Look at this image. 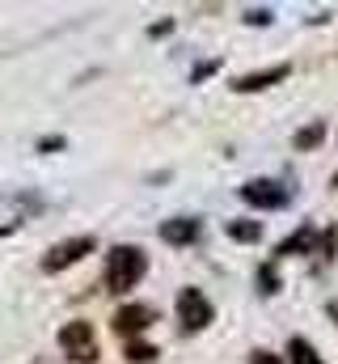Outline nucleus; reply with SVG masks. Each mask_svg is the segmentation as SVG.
Masks as SVG:
<instances>
[{
    "mask_svg": "<svg viewBox=\"0 0 338 364\" xmlns=\"http://www.w3.org/2000/svg\"><path fill=\"white\" fill-rule=\"evenodd\" d=\"M144 272H148V259H144L140 246H114L110 259H106V288L127 292V288H136L144 279Z\"/></svg>",
    "mask_w": 338,
    "mask_h": 364,
    "instance_id": "1",
    "label": "nucleus"
},
{
    "mask_svg": "<svg viewBox=\"0 0 338 364\" xmlns=\"http://www.w3.org/2000/svg\"><path fill=\"white\" fill-rule=\"evenodd\" d=\"M212 318H216V309H212V301L199 288H182L178 292V322H182V331H203Z\"/></svg>",
    "mask_w": 338,
    "mask_h": 364,
    "instance_id": "2",
    "label": "nucleus"
},
{
    "mask_svg": "<svg viewBox=\"0 0 338 364\" xmlns=\"http://www.w3.org/2000/svg\"><path fill=\"white\" fill-rule=\"evenodd\" d=\"M60 348H64L77 364L97 360V339H93V326H89V322H68V326L60 331Z\"/></svg>",
    "mask_w": 338,
    "mask_h": 364,
    "instance_id": "3",
    "label": "nucleus"
},
{
    "mask_svg": "<svg viewBox=\"0 0 338 364\" xmlns=\"http://www.w3.org/2000/svg\"><path fill=\"white\" fill-rule=\"evenodd\" d=\"M89 250H93V237H68V242L51 246V255L43 259V272H64V267L81 263V259L89 255Z\"/></svg>",
    "mask_w": 338,
    "mask_h": 364,
    "instance_id": "4",
    "label": "nucleus"
},
{
    "mask_svg": "<svg viewBox=\"0 0 338 364\" xmlns=\"http://www.w3.org/2000/svg\"><path fill=\"white\" fill-rule=\"evenodd\" d=\"M241 199L254 203V208H283V203H288V191L271 178H254V182L241 186Z\"/></svg>",
    "mask_w": 338,
    "mask_h": 364,
    "instance_id": "5",
    "label": "nucleus"
},
{
    "mask_svg": "<svg viewBox=\"0 0 338 364\" xmlns=\"http://www.w3.org/2000/svg\"><path fill=\"white\" fill-rule=\"evenodd\" d=\"M153 305H123L119 314H114V331L123 335V339H131V335H144L148 326H153Z\"/></svg>",
    "mask_w": 338,
    "mask_h": 364,
    "instance_id": "6",
    "label": "nucleus"
},
{
    "mask_svg": "<svg viewBox=\"0 0 338 364\" xmlns=\"http://www.w3.org/2000/svg\"><path fill=\"white\" fill-rule=\"evenodd\" d=\"M279 81H288V64H275V68L250 73V77H241L233 90H237V93H258V90H271V85H279Z\"/></svg>",
    "mask_w": 338,
    "mask_h": 364,
    "instance_id": "7",
    "label": "nucleus"
},
{
    "mask_svg": "<svg viewBox=\"0 0 338 364\" xmlns=\"http://www.w3.org/2000/svg\"><path fill=\"white\" fill-rule=\"evenodd\" d=\"M199 220H190V216H178V220H165L161 225V237H165L169 246H190L195 237H199Z\"/></svg>",
    "mask_w": 338,
    "mask_h": 364,
    "instance_id": "8",
    "label": "nucleus"
},
{
    "mask_svg": "<svg viewBox=\"0 0 338 364\" xmlns=\"http://www.w3.org/2000/svg\"><path fill=\"white\" fill-rule=\"evenodd\" d=\"M309 246H313V229H296V233L275 250V255H279V259H288V255H300V250H309Z\"/></svg>",
    "mask_w": 338,
    "mask_h": 364,
    "instance_id": "9",
    "label": "nucleus"
},
{
    "mask_svg": "<svg viewBox=\"0 0 338 364\" xmlns=\"http://www.w3.org/2000/svg\"><path fill=\"white\" fill-rule=\"evenodd\" d=\"M288 356H292V364H326L317 356V348L305 343V339H292V343H288Z\"/></svg>",
    "mask_w": 338,
    "mask_h": 364,
    "instance_id": "10",
    "label": "nucleus"
},
{
    "mask_svg": "<svg viewBox=\"0 0 338 364\" xmlns=\"http://www.w3.org/2000/svg\"><path fill=\"white\" fill-rule=\"evenodd\" d=\"M229 237L233 242H258L262 237V225L258 220H229Z\"/></svg>",
    "mask_w": 338,
    "mask_h": 364,
    "instance_id": "11",
    "label": "nucleus"
},
{
    "mask_svg": "<svg viewBox=\"0 0 338 364\" xmlns=\"http://www.w3.org/2000/svg\"><path fill=\"white\" fill-rule=\"evenodd\" d=\"M322 136H326V127H322V123L300 127V132H296V149H300V153H305V149H317V144H322Z\"/></svg>",
    "mask_w": 338,
    "mask_h": 364,
    "instance_id": "12",
    "label": "nucleus"
},
{
    "mask_svg": "<svg viewBox=\"0 0 338 364\" xmlns=\"http://www.w3.org/2000/svg\"><path fill=\"white\" fill-rule=\"evenodd\" d=\"M153 356H157V348H148V343H131L127 348V360L131 364H148Z\"/></svg>",
    "mask_w": 338,
    "mask_h": 364,
    "instance_id": "13",
    "label": "nucleus"
},
{
    "mask_svg": "<svg viewBox=\"0 0 338 364\" xmlns=\"http://www.w3.org/2000/svg\"><path fill=\"white\" fill-rule=\"evenodd\" d=\"M258 284H262V292H279V272L266 263V267L258 272Z\"/></svg>",
    "mask_w": 338,
    "mask_h": 364,
    "instance_id": "14",
    "label": "nucleus"
},
{
    "mask_svg": "<svg viewBox=\"0 0 338 364\" xmlns=\"http://www.w3.org/2000/svg\"><path fill=\"white\" fill-rule=\"evenodd\" d=\"M334 250H338V233L326 229V233H322V259H334Z\"/></svg>",
    "mask_w": 338,
    "mask_h": 364,
    "instance_id": "15",
    "label": "nucleus"
},
{
    "mask_svg": "<svg viewBox=\"0 0 338 364\" xmlns=\"http://www.w3.org/2000/svg\"><path fill=\"white\" fill-rule=\"evenodd\" d=\"M250 364H283V360H279L275 352H262V348H258V352L250 356Z\"/></svg>",
    "mask_w": 338,
    "mask_h": 364,
    "instance_id": "16",
    "label": "nucleus"
},
{
    "mask_svg": "<svg viewBox=\"0 0 338 364\" xmlns=\"http://www.w3.org/2000/svg\"><path fill=\"white\" fill-rule=\"evenodd\" d=\"M250 21H254V26H266V21H271V13H266V9H254Z\"/></svg>",
    "mask_w": 338,
    "mask_h": 364,
    "instance_id": "17",
    "label": "nucleus"
},
{
    "mask_svg": "<svg viewBox=\"0 0 338 364\" xmlns=\"http://www.w3.org/2000/svg\"><path fill=\"white\" fill-rule=\"evenodd\" d=\"M334 186H338V174H334Z\"/></svg>",
    "mask_w": 338,
    "mask_h": 364,
    "instance_id": "18",
    "label": "nucleus"
}]
</instances>
